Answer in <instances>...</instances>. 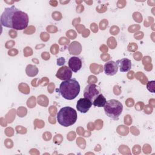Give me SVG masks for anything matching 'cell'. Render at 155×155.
<instances>
[{
  "instance_id": "cell-1",
  "label": "cell",
  "mask_w": 155,
  "mask_h": 155,
  "mask_svg": "<svg viewBox=\"0 0 155 155\" xmlns=\"http://www.w3.org/2000/svg\"><path fill=\"white\" fill-rule=\"evenodd\" d=\"M1 24L5 27L22 30L28 25V16L26 13L12 5L5 8L1 16Z\"/></svg>"
},
{
  "instance_id": "cell-11",
  "label": "cell",
  "mask_w": 155,
  "mask_h": 155,
  "mask_svg": "<svg viewBox=\"0 0 155 155\" xmlns=\"http://www.w3.org/2000/svg\"><path fill=\"white\" fill-rule=\"evenodd\" d=\"M107 100L103 94H99L93 101V105L94 107H103L105 105Z\"/></svg>"
},
{
  "instance_id": "cell-14",
  "label": "cell",
  "mask_w": 155,
  "mask_h": 155,
  "mask_svg": "<svg viewBox=\"0 0 155 155\" xmlns=\"http://www.w3.org/2000/svg\"><path fill=\"white\" fill-rule=\"evenodd\" d=\"M137 49V45L135 43H130L128 46V50L130 51H133Z\"/></svg>"
},
{
  "instance_id": "cell-7",
  "label": "cell",
  "mask_w": 155,
  "mask_h": 155,
  "mask_svg": "<svg viewBox=\"0 0 155 155\" xmlns=\"http://www.w3.org/2000/svg\"><path fill=\"white\" fill-rule=\"evenodd\" d=\"M72 76L71 70L67 66L60 67L56 74V76L62 81H67L71 79Z\"/></svg>"
},
{
  "instance_id": "cell-15",
  "label": "cell",
  "mask_w": 155,
  "mask_h": 155,
  "mask_svg": "<svg viewBox=\"0 0 155 155\" xmlns=\"http://www.w3.org/2000/svg\"><path fill=\"white\" fill-rule=\"evenodd\" d=\"M65 59L64 58H62V57H61V58H60L57 59V64L58 65H62L63 64H65Z\"/></svg>"
},
{
  "instance_id": "cell-2",
  "label": "cell",
  "mask_w": 155,
  "mask_h": 155,
  "mask_svg": "<svg viewBox=\"0 0 155 155\" xmlns=\"http://www.w3.org/2000/svg\"><path fill=\"white\" fill-rule=\"evenodd\" d=\"M56 91L65 99H75L80 92V85L75 78L64 81Z\"/></svg>"
},
{
  "instance_id": "cell-8",
  "label": "cell",
  "mask_w": 155,
  "mask_h": 155,
  "mask_svg": "<svg viewBox=\"0 0 155 155\" xmlns=\"http://www.w3.org/2000/svg\"><path fill=\"white\" fill-rule=\"evenodd\" d=\"M68 67L73 72H77L82 67L81 59L76 56H73L68 60Z\"/></svg>"
},
{
  "instance_id": "cell-13",
  "label": "cell",
  "mask_w": 155,
  "mask_h": 155,
  "mask_svg": "<svg viewBox=\"0 0 155 155\" xmlns=\"http://www.w3.org/2000/svg\"><path fill=\"white\" fill-rule=\"evenodd\" d=\"M154 81H151L148 82L147 84V89L151 93H154Z\"/></svg>"
},
{
  "instance_id": "cell-5",
  "label": "cell",
  "mask_w": 155,
  "mask_h": 155,
  "mask_svg": "<svg viewBox=\"0 0 155 155\" xmlns=\"http://www.w3.org/2000/svg\"><path fill=\"white\" fill-rule=\"evenodd\" d=\"M101 90L96 84H91L85 87L84 91V96L91 102L100 94Z\"/></svg>"
},
{
  "instance_id": "cell-3",
  "label": "cell",
  "mask_w": 155,
  "mask_h": 155,
  "mask_svg": "<svg viewBox=\"0 0 155 155\" xmlns=\"http://www.w3.org/2000/svg\"><path fill=\"white\" fill-rule=\"evenodd\" d=\"M78 118L76 110L70 107H64L59 110L57 114L58 123L65 127L73 125Z\"/></svg>"
},
{
  "instance_id": "cell-10",
  "label": "cell",
  "mask_w": 155,
  "mask_h": 155,
  "mask_svg": "<svg viewBox=\"0 0 155 155\" xmlns=\"http://www.w3.org/2000/svg\"><path fill=\"white\" fill-rule=\"evenodd\" d=\"M120 72H127L131 68V61L127 58H122L116 61Z\"/></svg>"
},
{
  "instance_id": "cell-6",
  "label": "cell",
  "mask_w": 155,
  "mask_h": 155,
  "mask_svg": "<svg viewBox=\"0 0 155 155\" xmlns=\"http://www.w3.org/2000/svg\"><path fill=\"white\" fill-rule=\"evenodd\" d=\"M91 106L92 102L86 97L79 99L76 104V108L81 113H87Z\"/></svg>"
},
{
  "instance_id": "cell-9",
  "label": "cell",
  "mask_w": 155,
  "mask_h": 155,
  "mask_svg": "<svg viewBox=\"0 0 155 155\" xmlns=\"http://www.w3.org/2000/svg\"><path fill=\"white\" fill-rule=\"evenodd\" d=\"M117 70L118 66L114 61H108L104 65V71L107 75L113 76L117 72Z\"/></svg>"
},
{
  "instance_id": "cell-12",
  "label": "cell",
  "mask_w": 155,
  "mask_h": 155,
  "mask_svg": "<svg viewBox=\"0 0 155 155\" xmlns=\"http://www.w3.org/2000/svg\"><path fill=\"white\" fill-rule=\"evenodd\" d=\"M38 73V68L33 65H28L26 67V73L29 76H35Z\"/></svg>"
},
{
  "instance_id": "cell-4",
  "label": "cell",
  "mask_w": 155,
  "mask_h": 155,
  "mask_svg": "<svg viewBox=\"0 0 155 155\" xmlns=\"http://www.w3.org/2000/svg\"><path fill=\"white\" fill-rule=\"evenodd\" d=\"M104 108L107 116L114 119H117L123 110L122 103L116 99H111L107 101Z\"/></svg>"
}]
</instances>
